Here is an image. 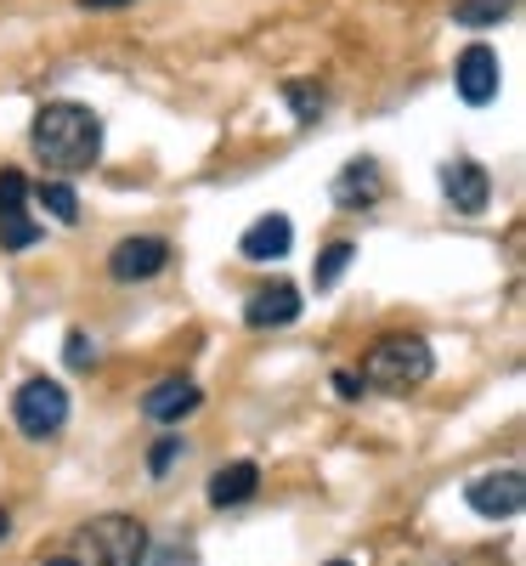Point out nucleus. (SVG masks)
Instances as JSON below:
<instances>
[{
    "label": "nucleus",
    "instance_id": "1",
    "mask_svg": "<svg viewBox=\"0 0 526 566\" xmlns=\"http://www.w3.org/2000/svg\"><path fill=\"white\" fill-rule=\"evenodd\" d=\"M29 142L45 170L80 176L103 159V119L91 114L85 103H45L29 125Z\"/></svg>",
    "mask_w": 526,
    "mask_h": 566
},
{
    "label": "nucleus",
    "instance_id": "2",
    "mask_svg": "<svg viewBox=\"0 0 526 566\" xmlns=\"http://www.w3.org/2000/svg\"><path fill=\"white\" fill-rule=\"evenodd\" d=\"M430 374H436V352H430V340H419V335H386V340L362 357L357 380L374 386V391L402 397V391H419Z\"/></svg>",
    "mask_w": 526,
    "mask_h": 566
},
{
    "label": "nucleus",
    "instance_id": "3",
    "mask_svg": "<svg viewBox=\"0 0 526 566\" xmlns=\"http://www.w3.org/2000/svg\"><path fill=\"white\" fill-rule=\"evenodd\" d=\"M148 527L136 522V515H97V522H85L74 533V560L80 566H141L148 560Z\"/></svg>",
    "mask_w": 526,
    "mask_h": 566
},
{
    "label": "nucleus",
    "instance_id": "4",
    "mask_svg": "<svg viewBox=\"0 0 526 566\" xmlns=\"http://www.w3.org/2000/svg\"><path fill=\"white\" fill-rule=\"evenodd\" d=\"M12 419H18V431L29 442L57 437L63 424H69V391L57 380H23L18 397H12Z\"/></svg>",
    "mask_w": 526,
    "mask_h": 566
},
{
    "label": "nucleus",
    "instance_id": "5",
    "mask_svg": "<svg viewBox=\"0 0 526 566\" xmlns=\"http://www.w3.org/2000/svg\"><path fill=\"white\" fill-rule=\"evenodd\" d=\"M453 85H459V97L470 108H487L498 103V85H504V63L487 40H470L464 52H459V69H453Z\"/></svg>",
    "mask_w": 526,
    "mask_h": 566
},
{
    "label": "nucleus",
    "instance_id": "6",
    "mask_svg": "<svg viewBox=\"0 0 526 566\" xmlns=\"http://www.w3.org/2000/svg\"><path fill=\"white\" fill-rule=\"evenodd\" d=\"M464 504L475 515H487V522H509V515H520V504H526V476L520 470H487V476H475L464 488Z\"/></svg>",
    "mask_w": 526,
    "mask_h": 566
},
{
    "label": "nucleus",
    "instance_id": "7",
    "mask_svg": "<svg viewBox=\"0 0 526 566\" xmlns=\"http://www.w3.org/2000/svg\"><path fill=\"white\" fill-rule=\"evenodd\" d=\"M0 244L7 250L40 244V221L29 216V181L18 170H0Z\"/></svg>",
    "mask_w": 526,
    "mask_h": 566
},
{
    "label": "nucleus",
    "instance_id": "8",
    "mask_svg": "<svg viewBox=\"0 0 526 566\" xmlns=\"http://www.w3.org/2000/svg\"><path fill=\"white\" fill-rule=\"evenodd\" d=\"M170 266V244L165 239H119L114 244V255H108V277L114 283H148V277H159Z\"/></svg>",
    "mask_w": 526,
    "mask_h": 566
},
{
    "label": "nucleus",
    "instance_id": "9",
    "mask_svg": "<svg viewBox=\"0 0 526 566\" xmlns=\"http://www.w3.org/2000/svg\"><path fill=\"white\" fill-rule=\"evenodd\" d=\"M442 193L459 216H482L493 205V176L475 165V159H448L442 165Z\"/></svg>",
    "mask_w": 526,
    "mask_h": 566
},
{
    "label": "nucleus",
    "instance_id": "10",
    "mask_svg": "<svg viewBox=\"0 0 526 566\" xmlns=\"http://www.w3.org/2000/svg\"><path fill=\"white\" fill-rule=\"evenodd\" d=\"M386 199V176H379L374 159H351L340 176H334V205L340 210H374Z\"/></svg>",
    "mask_w": 526,
    "mask_h": 566
},
{
    "label": "nucleus",
    "instance_id": "11",
    "mask_svg": "<svg viewBox=\"0 0 526 566\" xmlns=\"http://www.w3.org/2000/svg\"><path fill=\"white\" fill-rule=\"evenodd\" d=\"M290 244H295V227H290V216H261L244 239H238V255L244 261H255V266H266V261H283L290 255Z\"/></svg>",
    "mask_w": 526,
    "mask_h": 566
},
{
    "label": "nucleus",
    "instance_id": "12",
    "mask_svg": "<svg viewBox=\"0 0 526 566\" xmlns=\"http://www.w3.org/2000/svg\"><path fill=\"white\" fill-rule=\"evenodd\" d=\"M295 317H301V290H295V283H272V290H255L244 301V323L250 328H283Z\"/></svg>",
    "mask_w": 526,
    "mask_h": 566
},
{
    "label": "nucleus",
    "instance_id": "13",
    "mask_svg": "<svg viewBox=\"0 0 526 566\" xmlns=\"http://www.w3.org/2000/svg\"><path fill=\"white\" fill-rule=\"evenodd\" d=\"M199 402H204V391H199L193 380H181V374H176V380H159L148 397H141V413H148L154 424H176V419L193 413Z\"/></svg>",
    "mask_w": 526,
    "mask_h": 566
},
{
    "label": "nucleus",
    "instance_id": "14",
    "mask_svg": "<svg viewBox=\"0 0 526 566\" xmlns=\"http://www.w3.org/2000/svg\"><path fill=\"white\" fill-rule=\"evenodd\" d=\"M255 488H261V464L255 459H232V464H221L215 476H210V504L215 510H232V504L255 499Z\"/></svg>",
    "mask_w": 526,
    "mask_h": 566
},
{
    "label": "nucleus",
    "instance_id": "15",
    "mask_svg": "<svg viewBox=\"0 0 526 566\" xmlns=\"http://www.w3.org/2000/svg\"><path fill=\"white\" fill-rule=\"evenodd\" d=\"M515 12V0H453V23L464 29H498Z\"/></svg>",
    "mask_w": 526,
    "mask_h": 566
},
{
    "label": "nucleus",
    "instance_id": "16",
    "mask_svg": "<svg viewBox=\"0 0 526 566\" xmlns=\"http://www.w3.org/2000/svg\"><path fill=\"white\" fill-rule=\"evenodd\" d=\"M34 205H40L45 216H57L63 227L80 221V193H74L69 181H40V187H34Z\"/></svg>",
    "mask_w": 526,
    "mask_h": 566
},
{
    "label": "nucleus",
    "instance_id": "17",
    "mask_svg": "<svg viewBox=\"0 0 526 566\" xmlns=\"http://www.w3.org/2000/svg\"><path fill=\"white\" fill-rule=\"evenodd\" d=\"M351 255H357V244H328L323 255H317V266H312V283H317V295H328L334 290V283H340L346 277V266H351Z\"/></svg>",
    "mask_w": 526,
    "mask_h": 566
},
{
    "label": "nucleus",
    "instance_id": "18",
    "mask_svg": "<svg viewBox=\"0 0 526 566\" xmlns=\"http://www.w3.org/2000/svg\"><path fill=\"white\" fill-rule=\"evenodd\" d=\"M283 103H290V114H295L301 125H317V114H323V91H312L306 80H290V85H283Z\"/></svg>",
    "mask_w": 526,
    "mask_h": 566
},
{
    "label": "nucleus",
    "instance_id": "19",
    "mask_svg": "<svg viewBox=\"0 0 526 566\" xmlns=\"http://www.w3.org/2000/svg\"><path fill=\"white\" fill-rule=\"evenodd\" d=\"M187 453V442L181 437H159L154 442V453H148V476H170V464Z\"/></svg>",
    "mask_w": 526,
    "mask_h": 566
},
{
    "label": "nucleus",
    "instance_id": "20",
    "mask_svg": "<svg viewBox=\"0 0 526 566\" xmlns=\"http://www.w3.org/2000/svg\"><path fill=\"white\" fill-rule=\"evenodd\" d=\"M63 357H69V368H97V346H91L85 328H69V346H63Z\"/></svg>",
    "mask_w": 526,
    "mask_h": 566
},
{
    "label": "nucleus",
    "instance_id": "21",
    "mask_svg": "<svg viewBox=\"0 0 526 566\" xmlns=\"http://www.w3.org/2000/svg\"><path fill=\"white\" fill-rule=\"evenodd\" d=\"M141 566H199V549L193 544H165L154 560H141Z\"/></svg>",
    "mask_w": 526,
    "mask_h": 566
},
{
    "label": "nucleus",
    "instance_id": "22",
    "mask_svg": "<svg viewBox=\"0 0 526 566\" xmlns=\"http://www.w3.org/2000/svg\"><path fill=\"white\" fill-rule=\"evenodd\" d=\"M334 391H340V397H346V402H357V397H362V391H368V386H362V380H357V374H351V368H340V374H334Z\"/></svg>",
    "mask_w": 526,
    "mask_h": 566
},
{
    "label": "nucleus",
    "instance_id": "23",
    "mask_svg": "<svg viewBox=\"0 0 526 566\" xmlns=\"http://www.w3.org/2000/svg\"><path fill=\"white\" fill-rule=\"evenodd\" d=\"M85 12H108V7H130V0H80Z\"/></svg>",
    "mask_w": 526,
    "mask_h": 566
},
{
    "label": "nucleus",
    "instance_id": "24",
    "mask_svg": "<svg viewBox=\"0 0 526 566\" xmlns=\"http://www.w3.org/2000/svg\"><path fill=\"white\" fill-rule=\"evenodd\" d=\"M7 533H12V515H7V510H0V544H7Z\"/></svg>",
    "mask_w": 526,
    "mask_h": 566
},
{
    "label": "nucleus",
    "instance_id": "25",
    "mask_svg": "<svg viewBox=\"0 0 526 566\" xmlns=\"http://www.w3.org/2000/svg\"><path fill=\"white\" fill-rule=\"evenodd\" d=\"M45 566H80L74 555H52V560H45Z\"/></svg>",
    "mask_w": 526,
    "mask_h": 566
},
{
    "label": "nucleus",
    "instance_id": "26",
    "mask_svg": "<svg viewBox=\"0 0 526 566\" xmlns=\"http://www.w3.org/2000/svg\"><path fill=\"white\" fill-rule=\"evenodd\" d=\"M328 566H351V560H328Z\"/></svg>",
    "mask_w": 526,
    "mask_h": 566
}]
</instances>
